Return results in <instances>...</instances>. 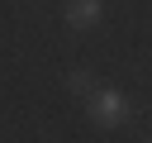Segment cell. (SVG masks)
I'll return each mask as SVG.
<instances>
[{
	"label": "cell",
	"instance_id": "7a4b0ae2",
	"mask_svg": "<svg viewBox=\"0 0 152 143\" xmlns=\"http://www.w3.org/2000/svg\"><path fill=\"white\" fill-rule=\"evenodd\" d=\"M62 24L71 33H90L104 24V0H66L62 5Z\"/></svg>",
	"mask_w": 152,
	"mask_h": 143
},
{
	"label": "cell",
	"instance_id": "6da1fadb",
	"mask_svg": "<svg viewBox=\"0 0 152 143\" xmlns=\"http://www.w3.org/2000/svg\"><path fill=\"white\" fill-rule=\"evenodd\" d=\"M81 105H86V119H90L95 129H104V133L133 119V100H128L119 86H95V91H90Z\"/></svg>",
	"mask_w": 152,
	"mask_h": 143
},
{
	"label": "cell",
	"instance_id": "277c9868",
	"mask_svg": "<svg viewBox=\"0 0 152 143\" xmlns=\"http://www.w3.org/2000/svg\"><path fill=\"white\" fill-rule=\"evenodd\" d=\"M147 143H152V138H147Z\"/></svg>",
	"mask_w": 152,
	"mask_h": 143
},
{
	"label": "cell",
	"instance_id": "3957f363",
	"mask_svg": "<svg viewBox=\"0 0 152 143\" xmlns=\"http://www.w3.org/2000/svg\"><path fill=\"white\" fill-rule=\"evenodd\" d=\"M95 86H100V81H95V72H90V67H71V72H66V91H71V95H81V100H86Z\"/></svg>",
	"mask_w": 152,
	"mask_h": 143
}]
</instances>
